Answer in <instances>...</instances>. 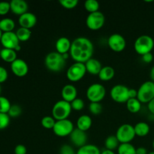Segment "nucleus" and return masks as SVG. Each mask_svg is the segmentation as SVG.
I'll use <instances>...</instances> for the list:
<instances>
[{"instance_id": "f257e3e1", "label": "nucleus", "mask_w": 154, "mask_h": 154, "mask_svg": "<svg viewBox=\"0 0 154 154\" xmlns=\"http://www.w3.org/2000/svg\"><path fill=\"white\" fill-rule=\"evenodd\" d=\"M94 46L86 37H78L72 42L69 55L75 63H85L93 57Z\"/></svg>"}, {"instance_id": "f03ea898", "label": "nucleus", "mask_w": 154, "mask_h": 154, "mask_svg": "<svg viewBox=\"0 0 154 154\" xmlns=\"http://www.w3.org/2000/svg\"><path fill=\"white\" fill-rule=\"evenodd\" d=\"M66 64V60L63 54L58 52H51L45 59V65L47 69L53 72H60L64 69Z\"/></svg>"}, {"instance_id": "7ed1b4c3", "label": "nucleus", "mask_w": 154, "mask_h": 154, "mask_svg": "<svg viewBox=\"0 0 154 154\" xmlns=\"http://www.w3.org/2000/svg\"><path fill=\"white\" fill-rule=\"evenodd\" d=\"M154 48V40L153 38L147 35H142L137 38L134 43V49L139 55L143 56L148 53H151Z\"/></svg>"}, {"instance_id": "20e7f679", "label": "nucleus", "mask_w": 154, "mask_h": 154, "mask_svg": "<svg viewBox=\"0 0 154 154\" xmlns=\"http://www.w3.org/2000/svg\"><path fill=\"white\" fill-rule=\"evenodd\" d=\"M71 103L64 100H60L56 102L52 108V117L56 120H66L72 112Z\"/></svg>"}, {"instance_id": "39448f33", "label": "nucleus", "mask_w": 154, "mask_h": 154, "mask_svg": "<svg viewBox=\"0 0 154 154\" xmlns=\"http://www.w3.org/2000/svg\"><path fill=\"white\" fill-rule=\"evenodd\" d=\"M137 99L141 103H147L154 99V82L147 81L143 83L138 90Z\"/></svg>"}, {"instance_id": "423d86ee", "label": "nucleus", "mask_w": 154, "mask_h": 154, "mask_svg": "<svg viewBox=\"0 0 154 154\" xmlns=\"http://www.w3.org/2000/svg\"><path fill=\"white\" fill-rule=\"evenodd\" d=\"M115 135L120 144L131 143V141H133L135 137L136 136L134 126L128 123L121 125L117 129Z\"/></svg>"}, {"instance_id": "0eeeda50", "label": "nucleus", "mask_w": 154, "mask_h": 154, "mask_svg": "<svg viewBox=\"0 0 154 154\" xmlns=\"http://www.w3.org/2000/svg\"><path fill=\"white\" fill-rule=\"evenodd\" d=\"M106 95L105 87L100 84H93L87 88L86 96L90 102H100Z\"/></svg>"}, {"instance_id": "6e6552de", "label": "nucleus", "mask_w": 154, "mask_h": 154, "mask_svg": "<svg viewBox=\"0 0 154 154\" xmlns=\"http://www.w3.org/2000/svg\"><path fill=\"white\" fill-rule=\"evenodd\" d=\"M86 73L87 69L84 63H75L68 69L66 76L72 82H78L84 78Z\"/></svg>"}, {"instance_id": "1a4fd4ad", "label": "nucleus", "mask_w": 154, "mask_h": 154, "mask_svg": "<svg viewBox=\"0 0 154 154\" xmlns=\"http://www.w3.org/2000/svg\"><path fill=\"white\" fill-rule=\"evenodd\" d=\"M129 89L123 84H117L111 88L110 91L111 98L117 103H126L129 99Z\"/></svg>"}, {"instance_id": "9d476101", "label": "nucleus", "mask_w": 154, "mask_h": 154, "mask_svg": "<svg viewBox=\"0 0 154 154\" xmlns=\"http://www.w3.org/2000/svg\"><path fill=\"white\" fill-rule=\"evenodd\" d=\"M75 129L74 124L69 119L56 121L54 127L53 129L54 133L57 136L66 137L69 136Z\"/></svg>"}, {"instance_id": "9b49d317", "label": "nucleus", "mask_w": 154, "mask_h": 154, "mask_svg": "<svg viewBox=\"0 0 154 154\" xmlns=\"http://www.w3.org/2000/svg\"><path fill=\"white\" fill-rule=\"evenodd\" d=\"M105 17L101 11L89 14L86 19V25L91 30H99L104 26Z\"/></svg>"}, {"instance_id": "f8f14e48", "label": "nucleus", "mask_w": 154, "mask_h": 154, "mask_svg": "<svg viewBox=\"0 0 154 154\" xmlns=\"http://www.w3.org/2000/svg\"><path fill=\"white\" fill-rule=\"evenodd\" d=\"M1 44L4 48L14 50L15 51H20V41L17 36L16 33L14 32H4L1 38Z\"/></svg>"}, {"instance_id": "ddd939ff", "label": "nucleus", "mask_w": 154, "mask_h": 154, "mask_svg": "<svg viewBox=\"0 0 154 154\" xmlns=\"http://www.w3.org/2000/svg\"><path fill=\"white\" fill-rule=\"evenodd\" d=\"M108 45L114 52H121L126 47V41L122 35L114 33L111 35L108 39Z\"/></svg>"}, {"instance_id": "4468645a", "label": "nucleus", "mask_w": 154, "mask_h": 154, "mask_svg": "<svg viewBox=\"0 0 154 154\" xmlns=\"http://www.w3.org/2000/svg\"><path fill=\"white\" fill-rule=\"evenodd\" d=\"M11 69L14 75L19 78H22L28 73L29 66L23 60L17 58L11 64Z\"/></svg>"}, {"instance_id": "2eb2a0df", "label": "nucleus", "mask_w": 154, "mask_h": 154, "mask_svg": "<svg viewBox=\"0 0 154 154\" xmlns=\"http://www.w3.org/2000/svg\"><path fill=\"white\" fill-rule=\"evenodd\" d=\"M70 141L75 146L78 147V148L83 147L87 144V135L86 132L81 131L80 129H75L70 135Z\"/></svg>"}, {"instance_id": "dca6fc26", "label": "nucleus", "mask_w": 154, "mask_h": 154, "mask_svg": "<svg viewBox=\"0 0 154 154\" xmlns=\"http://www.w3.org/2000/svg\"><path fill=\"white\" fill-rule=\"evenodd\" d=\"M18 22L20 27L30 29L37 23V17L33 13L28 11L20 16Z\"/></svg>"}, {"instance_id": "f3484780", "label": "nucleus", "mask_w": 154, "mask_h": 154, "mask_svg": "<svg viewBox=\"0 0 154 154\" xmlns=\"http://www.w3.org/2000/svg\"><path fill=\"white\" fill-rule=\"evenodd\" d=\"M61 95L63 100L71 103L72 101L78 98V90L72 84H66L62 89Z\"/></svg>"}, {"instance_id": "a211bd4d", "label": "nucleus", "mask_w": 154, "mask_h": 154, "mask_svg": "<svg viewBox=\"0 0 154 154\" xmlns=\"http://www.w3.org/2000/svg\"><path fill=\"white\" fill-rule=\"evenodd\" d=\"M10 5L11 12L16 15L21 16L28 12V4L24 0H12L10 2Z\"/></svg>"}, {"instance_id": "6ab92c4d", "label": "nucleus", "mask_w": 154, "mask_h": 154, "mask_svg": "<svg viewBox=\"0 0 154 154\" xmlns=\"http://www.w3.org/2000/svg\"><path fill=\"white\" fill-rule=\"evenodd\" d=\"M71 46H72V42L66 37H60V38L57 39L55 44L57 52L63 55L68 54V52L70 51Z\"/></svg>"}, {"instance_id": "aec40b11", "label": "nucleus", "mask_w": 154, "mask_h": 154, "mask_svg": "<svg viewBox=\"0 0 154 154\" xmlns=\"http://www.w3.org/2000/svg\"><path fill=\"white\" fill-rule=\"evenodd\" d=\"M84 64H85L87 72L93 75H99V72L103 67L101 62L94 58H91Z\"/></svg>"}, {"instance_id": "412c9836", "label": "nucleus", "mask_w": 154, "mask_h": 154, "mask_svg": "<svg viewBox=\"0 0 154 154\" xmlns=\"http://www.w3.org/2000/svg\"><path fill=\"white\" fill-rule=\"evenodd\" d=\"M92 126L91 117L87 114H84L79 117L77 120V128L84 132H87Z\"/></svg>"}, {"instance_id": "4be33fe9", "label": "nucleus", "mask_w": 154, "mask_h": 154, "mask_svg": "<svg viewBox=\"0 0 154 154\" xmlns=\"http://www.w3.org/2000/svg\"><path fill=\"white\" fill-rule=\"evenodd\" d=\"M115 75V70L111 66H103L99 74V78L102 81H109L114 78Z\"/></svg>"}, {"instance_id": "5701e85b", "label": "nucleus", "mask_w": 154, "mask_h": 154, "mask_svg": "<svg viewBox=\"0 0 154 154\" xmlns=\"http://www.w3.org/2000/svg\"><path fill=\"white\" fill-rule=\"evenodd\" d=\"M0 57L5 63H8L11 64L13 62H14L17 59V51H15L14 50L3 48L0 51Z\"/></svg>"}, {"instance_id": "b1692460", "label": "nucleus", "mask_w": 154, "mask_h": 154, "mask_svg": "<svg viewBox=\"0 0 154 154\" xmlns=\"http://www.w3.org/2000/svg\"><path fill=\"white\" fill-rule=\"evenodd\" d=\"M135 132L136 136L144 137L147 135L150 132V126L145 122H139L134 126Z\"/></svg>"}, {"instance_id": "393cba45", "label": "nucleus", "mask_w": 154, "mask_h": 154, "mask_svg": "<svg viewBox=\"0 0 154 154\" xmlns=\"http://www.w3.org/2000/svg\"><path fill=\"white\" fill-rule=\"evenodd\" d=\"M15 28V23L11 18H4L0 20V30L4 32H13Z\"/></svg>"}, {"instance_id": "a878e982", "label": "nucleus", "mask_w": 154, "mask_h": 154, "mask_svg": "<svg viewBox=\"0 0 154 154\" xmlns=\"http://www.w3.org/2000/svg\"><path fill=\"white\" fill-rule=\"evenodd\" d=\"M76 154H101V151L97 146L87 144L86 145L80 147Z\"/></svg>"}, {"instance_id": "bb28decb", "label": "nucleus", "mask_w": 154, "mask_h": 154, "mask_svg": "<svg viewBox=\"0 0 154 154\" xmlns=\"http://www.w3.org/2000/svg\"><path fill=\"white\" fill-rule=\"evenodd\" d=\"M126 107L129 112L132 114L139 112L141 108V103L137 98L135 99H129L126 102Z\"/></svg>"}, {"instance_id": "cd10ccee", "label": "nucleus", "mask_w": 154, "mask_h": 154, "mask_svg": "<svg viewBox=\"0 0 154 154\" xmlns=\"http://www.w3.org/2000/svg\"><path fill=\"white\" fill-rule=\"evenodd\" d=\"M120 144V142H119L118 139L117 138L116 135H110V136H108L105 139V148L107 150H112V151H114V150L118 148Z\"/></svg>"}, {"instance_id": "c85d7f7f", "label": "nucleus", "mask_w": 154, "mask_h": 154, "mask_svg": "<svg viewBox=\"0 0 154 154\" xmlns=\"http://www.w3.org/2000/svg\"><path fill=\"white\" fill-rule=\"evenodd\" d=\"M118 154H136V148L131 143L120 144L117 148Z\"/></svg>"}, {"instance_id": "c756f323", "label": "nucleus", "mask_w": 154, "mask_h": 154, "mask_svg": "<svg viewBox=\"0 0 154 154\" xmlns=\"http://www.w3.org/2000/svg\"><path fill=\"white\" fill-rule=\"evenodd\" d=\"M15 33H16L20 42H23L28 41L32 35L31 30L29 29L23 28V27H20Z\"/></svg>"}, {"instance_id": "7c9ffc66", "label": "nucleus", "mask_w": 154, "mask_h": 154, "mask_svg": "<svg viewBox=\"0 0 154 154\" xmlns=\"http://www.w3.org/2000/svg\"><path fill=\"white\" fill-rule=\"evenodd\" d=\"M84 8L89 12V14L94 13L99 11V3L96 0H87L84 2Z\"/></svg>"}, {"instance_id": "2f4dec72", "label": "nucleus", "mask_w": 154, "mask_h": 154, "mask_svg": "<svg viewBox=\"0 0 154 154\" xmlns=\"http://www.w3.org/2000/svg\"><path fill=\"white\" fill-rule=\"evenodd\" d=\"M56 121L57 120L51 116H45L42 119V126H43L45 129H53L54 127V125H55Z\"/></svg>"}, {"instance_id": "473e14b6", "label": "nucleus", "mask_w": 154, "mask_h": 154, "mask_svg": "<svg viewBox=\"0 0 154 154\" xmlns=\"http://www.w3.org/2000/svg\"><path fill=\"white\" fill-rule=\"evenodd\" d=\"M10 101L4 96H0V113L8 114L11 107Z\"/></svg>"}, {"instance_id": "72a5a7b5", "label": "nucleus", "mask_w": 154, "mask_h": 154, "mask_svg": "<svg viewBox=\"0 0 154 154\" xmlns=\"http://www.w3.org/2000/svg\"><path fill=\"white\" fill-rule=\"evenodd\" d=\"M88 108L90 112L93 115H99L102 111V105L100 102H90Z\"/></svg>"}, {"instance_id": "f704fd0d", "label": "nucleus", "mask_w": 154, "mask_h": 154, "mask_svg": "<svg viewBox=\"0 0 154 154\" xmlns=\"http://www.w3.org/2000/svg\"><path fill=\"white\" fill-rule=\"evenodd\" d=\"M60 4L66 9H72L77 7L78 5V0H60Z\"/></svg>"}, {"instance_id": "c9c22d12", "label": "nucleus", "mask_w": 154, "mask_h": 154, "mask_svg": "<svg viewBox=\"0 0 154 154\" xmlns=\"http://www.w3.org/2000/svg\"><path fill=\"white\" fill-rule=\"evenodd\" d=\"M10 124V117L8 114L0 113V130L5 129Z\"/></svg>"}, {"instance_id": "e433bc0d", "label": "nucleus", "mask_w": 154, "mask_h": 154, "mask_svg": "<svg viewBox=\"0 0 154 154\" xmlns=\"http://www.w3.org/2000/svg\"><path fill=\"white\" fill-rule=\"evenodd\" d=\"M22 113V108L18 105H12L8 114L10 117H17Z\"/></svg>"}, {"instance_id": "4c0bfd02", "label": "nucleus", "mask_w": 154, "mask_h": 154, "mask_svg": "<svg viewBox=\"0 0 154 154\" xmlns=\"http://www.w3.org/2000/svg\"><path fill=\"white\" fill-rule=\"evenodd\" d=\"M71 106H72V110L80 111L84 108V102L83 99H80V98H77V99H75V100L71 102Z\"/></svg>"}, {"instance_id": "58836bf2", "label": "nucleus", "mask_w": 154, "mask_h": 154, "mask_svg": "<svg viewBox=\"0 0 154 154\" xmlns=\"http://www.w3.org/2000/svg\"><path fill=\"white\" fill-rule=\"evenodd\" d=\"M11 11L10 2H0V15H6Z\"/></svg>"}, {"instance_id": "ea45409f", "label": "nucleus", "mask_w": 154, "mask_h": 154, "mask_svg": "<svg viewBox=\"0 0 154 154\" xmlns=\"http://www.w3.org/2000/svg\"><path fill=\"white\" fill-rule=\"evenodd\" d=\"M60 154H76L73 147L69 144H63L60 149Z\"/></svg>"}, {"instance_id": "a19ab883", "label": "nucleus", "mask_w": 154, "mask_h": 154, "mask_svg": "<svg viewBox=\"0 0 154 154\" xmlns=\"http://www.w3.org/2000/svg\"><path fill=\"white\" fill-rule=\"evenodd\" d=\"M8 78V73L7 70L2 66H0V84L7 81Z\"/></svg>"}, {"instance_id": "79ce46f5", "label": "nucleus", "mask_w": 154, "mask_h": 154, "mask_svg": "<svg viewBox=\"0 0 154 154\" xmlns=\"http://www.w3.org/2000/svg\"><path fill=\"white\" fill-rule=\"evenodd\" d=\"M26 147L23 144H18L14 148L15 154H27Z\"/></svg>"}, {"instance_id": "37998d69", "label": "nucleus", "mask_w": 154, "mask_h": 154, "mask_svg": "<svg viewBox=\"0 0 154 154\" xmlns=\"http://www.w3.org/2000/svg\"><path fill=\"white\" fill-rule=\"evenodd\" d=\"M141 59H142L143 62L145 63H150L153 60V56L151 53H148L144 55L141 56Z\"/></svg>"}, {"instance_id": "c03bdc74", "label": "nucleus", "mask_w": 154, "mask_h": 154, "mask_svg": "<svg viewBox=\"0 0 154 154\" xmlns=\"http://www.w3.org/2000/svg\"><path fill=\"white\" fill-rule=\"evenodd\" d=\"M138 96V90L135 89H129V99H135Z\"/></svg>"}, {"instance_id": "a18cd8bd", "label": "nucleus", "mask_w": 154, "mask_h": 154, "mask_svg": "<svg viewBox=\"0 0 154 154\" xmlns=\"http://www.w3.org/2000/svg\"><path fill=\"white\" fill-rule=\"evenodd\" d=\"M147 108H148L149 111H150L153 115H154V99L151 101V102H150L147 104Z\"/></svg>"}, {"instance_id": "49530a36", "label": "nucleus", "mask_w": 154, "mask_h": 154, "mask_svg": "<svg viewBox=\"0 0 154 154\" xmlns=\"http://www.w3.org/2000/svg\"><path fill=\"white\" fill-rule=\"evenodd\" d=\"M136 154H148L147 149L143 147H140L136 148Z\"/></svg>"}, {"instance_id": "de8ad7c7", "label": "nucleus", "mask_w": 154, "mask_h": 154, "mask_svg": "<svg viewBox=\"0 0 154 154\" xmlns=\"http://www.w3.org/2000/svg\"><path fill=\"white\" fill-rule=\"evenodd\" d=\"M150 79H151V81H153V82H154V66L151 68V69H150Z\"/></svg>"}, {"instance_id": "09e8293b", "label": "nucleus", "mask_w": 154, "mask_h": 154, "mask_svg": "<svg viewBox=\"0 0 154 154\" xmlns=\"http://www.w3.org/2000/svg\"><path fill=\"white\" fill-rule=\"evenodd\" d=\"M101 154H115V153H114V151H112V150H109L105 149L103 151L101 152Z\"/></svg>"}, {"instance_id": "8fccbe9b", "label": "nucleus", "mask_w": 154, "mask_h": 154, "mask_svg": "<svg viewBox=\"0 0 154 154\" xmlns=\"http://www.w3.org/2000/svg\"><path fill=\"white\" fill-rule=\"evenodd\" d=\"M2 34H3V32L1 31V30H0V42H1V38H2Z\"/></svg>"}, {"instance_id": "3c124183", "label": "nucleus", "mask_w": 154, "mask_h": 154, "mask_svg": "<svg viewBox=\"0 0 154 154\" xmlns=\"http://www.w3.org/2000/svg\"><path fill=\"white\" fill-rule=\"evenodd\" d=\"M148 154H154V150H153V151H152V152H150V153H149Z\"/></svg>"}, {"instance_id": "603ef678", "label": "nucleus", "mask_w": 154, "mask_h": 154, "mask_svg": "<svg viewBox=\"0 0 154 154\" xmlns=\"http://www.w3.org/2000/svg\"><path fill=\"white\" fill-rule=\"evenodd\" d=\"M1 91H2V87H1V85H0V95H1Z\"/></svg>"}, {"instance_id": "864d4df0", "label": "nucleus", "mask_w": 154, "mask_h": 154, "mask_svg": "<svg viewBox=\"0 0 154 154\" xmlns=\"http://www.w3.org/2000/svg\"><path fill=\"white\" fill-rule=\"evenodd\" d=\"M153 150H154V140H153Z\"/></svg>"}, {"instance_id": "5fc2aeb1", "label": "nucleus", "mask_w": 154, "mask_h": 154, "mask_svg": "<svg viewBox=\"0 0 154 154\" xmlns=\"http://www.w3.org/2000/svg\"><path fill=\"white\" fill-rule=\"evenodd\" d=\"M0 51H1V50H0Z\"/></svg>"}]
</instances>
